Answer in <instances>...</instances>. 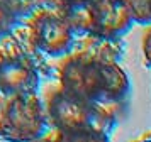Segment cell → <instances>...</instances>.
Listing matches in <instances>:
<instances>
[{
    "mask_svg": "<svg viewBox=\"0 0 151 142\" xmlns=\"http://www.w3.org/2000/svg\"><path fill=\"white\" fill-rule=\"evenodd\" d=\"M39 73L32 59L24 53H7L0 56V93L5 96L36 93Z\"/></svg>",
    "mask_w": 151,
    "mask_h": 142,
    "instance_id": "5",
    "label": "cell"
},
{
    "mask_svg": "<svg viewBox=\"0 0 151 142\" xmlns=\"http://www.w3.org/2000/svg\"><path fill=\"white\" fill-rule=\"evenodd\" d=\"M0 142H2V141H0Z\"/></svg>",
    "mask_w": 151,
    "mask_h": 142,
    "instance_id": "16",
    "label": "cell"
},
{
    "mask_svg": "<svg viewBox=\"0 0 151 142\" xmlns=\"http://www.w3.org/2000/svg\"><path fill=\"white\" fill-rule=\"evenodd\" d=\"M48 125L46 107L36 93L7 96L0 108V139L7 142H36Z\"/></svg>",
    "mask_w": 151,
    "mask_h": 142,
    "instance_id": "1",
    "label": "cell"
},
{
    "mask_svg": "<svg viewBox=\"0 0 151 142\" xmlns=\"http://www.w3.org/2000/svg\"><path fill=\"white\" fill-rule=\"evenodd\" d=\"M61 88L90 103H99L102 95V61L76 56L65 61L60 73Z\"/></svg>",
    "mask_w": 151,
    "mask_h": 142,
    "instance_id": "4",
    "label": "cell"
},
{
    "mask_svg": "<svg viewBox=\"0 0 151 142\" xmlns=\"http://www.w3.org/2000/svg\"><path fill=\"white\" fill-rule=\"evenodd\" d=\"M36 142H55V139H46V137H42V139H39V141Z\"/></svg>",
    "mask_w": 151,
    "mask_h": 142,
    "instance_id": "15",
    "label": "cell"
},
{
    "mask_svg": "<svg viewBox=\"0 0 151 142\" xmlns=\"http://www.w3.org/2000/svg\"><path fill=\"white\" fill-rule=\"evenodd\" d=\"M46 112H48L49 123L58 130V134L75 132V130L92 127L102 128L100 123L105 115L99 108V105L83 100L63 88L56 90L49 96Z\"/></svg>",
    "mask_w": 151,
    "mask_h": 142,
    "instance_id": "2",
    "label": "cell"
},
{
    "mask_svg": "<svg viewBox=\"0 0 151 142\" xmlns=\"http://www.w3.org/2000/svg\"><path fill=\"white\" fill-rule=\"evenodd\" d=\"M93 0H60V7L63 9H71V7H80V5H88Z\"/></svg>",
    "mask_w": 151,
    "mask_h": 142,
    "instance_id": "13",
    "label": "cell"
},
{
    "mask_svg": "<svg viewBox=\"0 0 151 142\" xmlns=\"http://www.w3.org/2000/svg\"><path fill=\"white\" fill-rule=\"evenodd\" d=\"M55 142H109V134L104 128H82L75 132H65L55 137Z\"/></svg>",
    "mask_w": 151,
    "mask_h": 142,
    "instance_id": "9",
    "label": "cell"
},
{
    "mask_svg": "<svg viewBox=\"0 0 151 142\" xmlns=\"http://www.w3.org/2000/svg\"><path fill=\"white\" fill-rule=\"evenodd\" d=\"M143 49H144V56H146V59H148V63L151 64V29H150V32L146 34V37H144Z\"/></svg>",
    "mask_w": 151,
    "mask_h": 142,
    "instance_id": "14",
    "label": "cell"
},
{
    "mask_svg": "<svg viewBox=\"0 0 151 142\" xmlns=\"http://www.w3.org/2000/svg\"><path fill=\"white\" fill-rule=\"evenodd\" d=\"M93 36L99 39L114 41L129 32L134 19L126 0H93Z\"/></svg>",
    "mask_w": 151,
    "mask_h": 142,
    "instance_id": "6",
    "label": "cell"
},
{
    "mask_svg": "<svg viewBox=\"0 0 151 142\" xmlns=\"http://www.w3.org/2000/svg\"><path fill=\"white\" fill-rule=\"evenodd\" d=\"M76 34L61 12L42 10L32 17V41L41 53L60 58L71 51Z\"/></svg>",
    "mask_w": 151,
    "mask_h": 142,
    "instance_id": "3",
    "label": "cell"
},
{
    "mask_svg": "<svg viewBox=\"0 0 151 142\" xmlns=\"http://www.w3.org/2000/svg\"><path fill=\"white\" fill-rule=\"evenodd\" d=\"M21 17L22 14L14 0H0V39L14 31Z\"/></svg>",
    "mask_w": 151,
    "mask_h": 142,
    "instance_id": "10",
    "label": "cell"
},
{
    "mask_svg": "<svg viewBox=\"0 0 151 142\" xmlns=\"http://www.w3.org/2000/svg\"><path fill=\"white\" fill-rule=\"evenodd\" d=\"M63 17L68 20L73 32L76 36H93V15H92V4L71 9H63Z\"/></svg>",
    "mask_w": 151,
    "mask_h": 142,
    "instance_id": "8",
    "label": "cell"
},
{
    "mask_svg": "<svg viewBox=\"0 0 151 142\" xmlns=\"http://www.w3.org/2000/svg\"><path fill=\"white\" fill-rule=\"evenodd\" d=\"M102 95L99 103H119L126 100L131 90V81L122 68L112 61H102Z\"/></svg>",
    "mask_w": 151,
    "mask_h": 142,
    "instance_id": "7",
    "label": "cell"
},
{
    "mask_svg": "<svg viewBox=\"0 0 151 142\" xmlns=\"http://www.w3.org/2000/svg\"><path fill=\"white\" fill-rule=\"evenodd\" d=\"M15 4H17V7H19V10H21L22 15H26V14L29 12H34V10H37V12H42V10H46V4H49V2H53V0H14ZM56 4L60 5V0H55Z\"/></svg>",
    "mask_w": 151,
    "mask_h": 142,
    "instance_id": "12",
    "label": "cell"
},
{
    "mask_svg": "<svg viewBox=\"0 0 151 142\" xmlns=\"http://www.w3.org/2000/svg\"><path fill=\"white\" fill-rule=\"evenodd\" d=\"M132 19L137 24L151 26V0H126Z\"/></svg>",
    "mask_w": 151,
    "mask_h": 142,
    "instance_id": "11",
    "label": "cell"
}]
</instances>
